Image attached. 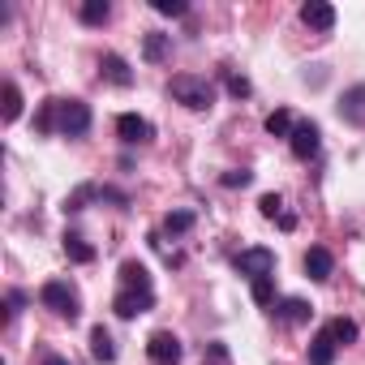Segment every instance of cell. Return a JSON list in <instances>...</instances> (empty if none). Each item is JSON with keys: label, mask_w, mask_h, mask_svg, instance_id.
<instances>
[{"label": "cell", "mask_w": 365, "mask_h": 365, "mask_svg": "<svg viewBox=\"0 0 365 365\" xmlns=\"http://www.w3.org/2000/svg\"><path fill=\"white\" fill-rule=\"evenodd\" d=\"M254 180V172H245V168H237V172H224V190H245Z\"/></svg>", "instance_id": "28"}, {"label": "cell", "mask_w": 365, "mask_h": 365, "mask_svg": "<svg viewBox=\"0 0 365 365\" xmlns=\"http://www.w3.org/2000/svg\"><path fill=\"white\" fill-rule=\"evenodd\" d=\"M22 305H26V297H22V292H9V309H5V318H18Z\"/></svg>", "instance_id": "29"}, {"label": "cell", "mask_w": 365, "mask_h": 365, "mask_svg": "<svg viewBox=\"0 0 365 365\" xmlns=\"http://www.w3.org/2000/svg\"><path fill=\"white\" fill-rule=\"evenodd\" d=\"M232 267L254 284V279H262V275H275V250H267V245H250V250H241V254L232 258Z\"/></svg>", "instance_id": "4"}, {"label": "cell", "mask_w": 365, "mask_h": 365, "mask_svg": "<svg viewBox=\"0 0 365 365\" xmlns=\"http://www.w3.org/2000/svg\"><path fill=\"white\" fill-rule=\"evenodd\" d=\"M258 211H262L267 220H279V215H284V198H279V194H262V198H258Z\"/></svg>", "instance_id": "25"}, {"label": "cell", "mask_w": 365, "mask_h": 365, "mask_svg": "<svg viewBox=\"0 0 365 365\" xmlns=\"http://www.w3.org/2000/svg\"><path fill=\"white\" fill-rule=\"evenodd\" d=\"M91 356L95 361H116V344H112V335L103 331V327H91Z\"/></svg>", "instance_id": "17"}, {"label": "cell", "mask_w": 365, "mask_h": 365, "mask_svg": "<svg viewBox=\"0 0 365 365\" xmlns=\"http://www.w3.org/2000/svg\"><path fill=\"white\" fill-rule=\"evenodd\" d=\"M65 254H69L73 262H95V250L86 245L82 232H65Z\"/></svg>", "instance_id": "19"}, {"label": "cell", "mask_w": 365, "mask_h": 365, "mask_svg": "<svg viewBox=\"0 0 365 365\" xmlns=\"http://www.w3.org/2000/svg\"><path fill=\"white\" fill-rule=\"evenodd\" d=\"M22 116V91L18 82H5V120H18Z\"/></svg>", "instance_id": "24"}, {"label": "cell", "mask_w": 365, "mask_h": 365, "mask_svg": "<svg viewBox=\"0 0 365 365\" xmlns=\"http://www.w3.org/2000/svg\"><path fill=\"white\" fill-rule=\"evenodd\" d=\"M155 14H163V18H185L190 5H185V0H155Z\"/></svg>", "instance_id": "26"}, {"label": "cell", "mask_w": 365, "mask_h": 365, "mask_svg": "<svg viewBox=\"0 0 365 365\" xmlns=\"http://www.w3.org/2000/svg\"><path fill=\"white\" fill-rule=\"evenodd\" d=\"M168 95H172L176 103H185L190 112H211V108H215V86H211L207 78H194V73H176V78L168 82Z\"/></svg>", "instance_id": "2"}, {"label": "cell", "mask_w": 365, "mask_h": 365, "mask_svg": "<svg viewBox=\"0 0 365 365\" xmlns=\"http://www.w3.org/2000/svg\"><path fill=\"white\" fill-rule=\"evenodd\" d=\"M116 275H120V288H133V292H155V288H150V271H146L138 258L120 262V271H116Z\"/></svg>", "instance_id": "12"}, {"label": "cell", "mask_w": 365, "mask_h": 365, "mask_svg": "<svg viewBox=\"0 0 365 365\" xmlns=\"http://www.w3.org/2000/svg\"><path fill=\"white\" fill-rule=\"evenodd\" d=\"M194 228V211H168L163 215V232L168 237H180V232H190Z\"/></svg>", "instance_id": "22"}, {"label": "cell", "mask_w": 365, "mask_h": 365, "mask_svg": "<svg viewBox=\"0 0 365 365\" xmlns=\"http://www.w3.org/2000/svg\"><path fill=\"white\" fill-rule=\"evenodd\" d=\"M180 339L172 335V331H155L150 339H146V356L155 361V365H180Z\"/></svg>", "instance_id": "5"}, {"label": "cell", "mask_w": 365, "mask_h": 365, "mask_svg": "<svg viewBox=\"0 0 365 365\" xmlns=\"http://www.w3.org/2000/svg\"><path fill=\"white\" fill-rule=\"evenodd\" d=\"M335 352H339V344L331 339V331L322 327L314 339H309V365H331L335 361Z\"/></svg>", "instance_id": "15"}, {"label": "cell", "mask_w": 365, "mask_h": 365, "mask_svg": "<svg viewBox=\"0 0 365 365\" xmlns=\"http://www.w3.org/2000/svg\"><path fill=\"white\" fill-rule=\"evenodd\" d=\"M99 69H103V78H108L112 86H133V69H129V61H125V56L108 52V56L99 61Z\"/></svg>", "instance_id": "14"}, {"label": "cell", "mask_w": 365, "mask_h": 365, "mask_svg": "<svg viewBox=\"0 0 365 365\" xmlns=\"http://www.w3.org/2000/svg\"><path fill=\"white\" fill-rule=\"evenodd\" d=\"M288 146H292V155H297V159H314V155H318V146H322L318 125H314V120H297V129H292Z\"/></svg>", "instance_id": "7"}, {"label": "cell", "mask_w": 365, "mask_h": 365, "mask_svg": "<svg viewBox=\"0 0 365 365\" xmlns=\"http://www.w3.org/2000/svg\"><path fill=\"white\" fill-rule=\"evenodd\" d=\"M271 314H275L279 322H292V327H301V322H309L314 305H309V301H301V297H284L279 305H271Z\"/></svg>", "instance_id": "11"}, {"label": "cell", "mask_w": 365, "mask_h": 365, "mask_svg": "<svg viewBox=\"0 0 365 365\" xmlns=\"http://www.w3.org/2000/svg\"><path fill=\"white\" fill-rule=\"evenodd\" d=\"M211 356H215V365H224V356H228V352H224V344H211Z\"/></svg>", "instance_id": "30"}, {"label": "cell", "mask_w": 365, "mask_h": 365, "mask_svg": "<svg viewBox=\"0 0 365 365\" xmlns=\"http://www.w3.org/2000/svg\"><path fill=\"white\" fill-rule=\"evenodd\" d=\"M224 82H228V95H237V99H245V95H250V78H241V73L224 69Z\"/></svg>", "instance_id": "27"}, {"label": "cell", "mask_w": 365, "mask_h": 365, "mask_svg": "<svg viewBox=\"0 0 365 365\" xmlns=\"http://www.w3.org/2000/svg\"><path fill=\"white\" fill-rule=\"evenodd\" d=\"M39 301H43V309H52L56 318H69V322L82 314V297H78V288L69 279H48L39 288Z\"/></svg>", "instance_id": "3"}, {"label": "cell", "mask_w": 365, "mask_h": 365, "mask_svg": "<svg viewBox=\"0 0 365 365\" xmlns=\"http://www.w3.org/2000/svg\"><path fill=\"white\" fill-rule=\"evenodd\" d=\"M301 22L309 31H331L335 26V9L327 5V0H305V5H301Z\"/></svg>", "instance_id": "9"}, {"label": "cell", "mask_w": 365, "mask_h": 365, "mask_svg": "<svg viewBox=\"0 0 365 365\" xmlns=\"http://www.w3.org/2000/svg\"><path fill=\"white\" fill-rule=\"evenodd\" d=\"M112 18V5H108V0H86V5H82V22L86 26H103Z\"/></svg>", "instance_id": "21"}, {"label": "cell", "mask_w": 365, "mask_h": 365, "mask_svg": "<svg viewBox=\"0 0 365 365\" xmlns=\"http://www.w3.org/2000/svg\"><path fill=\"white\" fill-rule=\"evenodd\" d=\"M339 116L348 125H365V86H352L339 95Z\"/></svg>", "instance_id": "13"}, {"label": "cell", "mask_w": 365, "mask_h": 365, "mask_svg": "<svg viewBox=\"0 0 365 365\" xmlns=\"http://www.w3.org/2000/svg\"><path fill=\"white\" fill-rule=\"evenodd\" d=\"M39 133H65V138H82L91 129V108L82 99H43L39 116H35Z\"/></svg>", "instance_id": "1"}, {"label": "cell", "mask_w": 365, "mask_h": 365, "mask_svg": "<svg viewBox=\"0 0 365 365\" xmlns=\"http://www.w3.org/2000/svg\"><path fill=\"white\" fill-rule=\"evenodd\" d=\"M112 309H116V318H138V314L155 309V292H133V288H120V292L112 297Z\"/></svg>", "instance_id": "8"}, {"label": "cell", "mask_w": 365, "mask_h": 365, "mask_svg": "<svg viewBox=\"0 0 365 365\" xmlns=\"http://www.w3.org/2000/svg\"><path fill=\"white\" fill-rule=\"evenodd\" d=\"M43 365H69V361H65V356H48Z\"/></svg>", "instance_id": "31"}, {"label": "cell", "mask_w": 365, "mask_h": 365, "mask_svg": "<svg viewBox=\"0 0 365 365\" xmlns=\"http://www.w3.org/2000/svg\"><path fill=\"white\" fill-rule=\"evenodd\" d=\"M331 271H335V258H331V250L314 245V250L305 254V275H309L314 284H327V279H331Z\"/></svg>", "instance_id": "10"}, {"label": "cell", "mask_w": 365, "mask_h": 365, "mask_svg": "<svg viewBox=\"0 0 365 365\" xmlns=\"http://www.w3.org/2000/svg\"><path fill=\"white\" fill-rule=\"evenodd\" d=\"M327 331H331V339H335V344H339V348H344V344H352V339H356V335H361V331H356V322H352V318H331V322H327Z\"/></svg>", "instance_id": "20"}, {"label": "cell", "mask_w": 365, "mask_h": 365, "mask_svg": "<svg viewBox=\"0 0 365 365\" xmlns=\"http://www.w3.org/2000/svg\"><path fill=\"white\" fill-rule=\"evenodd\" d=\"M116 133H120L129 146H142V142L155 138V125H150L146 116H138V112H120V116H116Z\"/></svg>", "instance_id": "6"}, {"label": "cell", "mask_w": 365, "mask_h": 365, "mask_svg": "<svg viewBox=\"0 0 365 365\" xmlns=\"http://www.w3.org/2000/svg\"><path fill=\"white\" fill-rule=\"evenodd\" d=\"M250 292H254V301H258V305H275V275L254 279V284H250Z\"/></svg>", "instance_id": "23"}, {"label": "cell", "mask_w": 365, "mask_h": 365, "mask_svg": "<svg viewBox=\"0 0 365 365\" xmlns=\"http://www.w3.org/2000/svg\"><path fill=\"white\" fill-rule=\"evenodd\" d=\"M292 129H297V125H292V112H288V108H275V112L267 116V133H271V138H292Z\"/></svg>", "instance_id": "18"}, {"label": "cell", "mask_w": 365, "mask_h": 365, "mask_svg": "<svg viewBox=\"0 0 365 365\" xmlns=\"http://www.w3.org/2000/svg\"><path fill=\"white\" fill-rule=\"evenodd\" d=\"M168 52H172V35H159V31H150V35L142 39V56H146L150 65L168 61Z\"/></svg>", "instance_id": "16"}]
</instances>
